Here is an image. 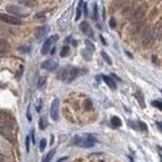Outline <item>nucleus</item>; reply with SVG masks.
<instances>
[{
    "mask_svg": "<svg viewBox=\"0 0 162 162\" xmlns=\"http://www.w3.org/2000/svg\"><path fill=\"white\" fill-rule=\"evenodd\" d=\"M80 75V70L77 67H74V66H67V67H64L61 69L59 71V79L65 81V82H71L74 81L77 76Z\"/></svg>",
    "mask_w": 162,
    "mask_h": 162,
    "instance_id": "f03ea898",
    "label": "nucleus"
},
{
    "mask_svg": "<svg viewBox=\"0 0 162 162\" xmlns=\"http://www.w3.org/2000/svg\"><path fill=\"white\" fill-rule=\"evenodd\" d=\"M71 144L79 147H84V149H89V147H92L96 144V137L91 133H86L84 136H74Z\"/></svg>",
    "mask_w": 162,
    "mask_h": 162,
    "instance_id": "f257e3e1",
    "label": "nucleus"
},
{
    "mask_svg": "<svg viewBox=\"0 0 162 162\" xmlns=\"http://www.w3.org/2000/svg\"><path fill=\"white\" fill-rule=\"evenodd\" d=\"M152 106L157 107L158 110H161V111H162V101H158V100H155V101H152Z\"/></svg>",
    "mask_w": 162,
    "mask_h": 162,
    "instance_id": "393cba45",
    "label": "nucleus"
},
{
    "mask_svg": "<svg viewBox=\"0 0 162 162\" xmlns=\"http://www.w3.org/2000/svg\"><path fill=\"white\" fill-rule=\"evenodd\" d=\"M58 40H59V35H53V36L47 38L46 41L44 43V45H43V47H41V54H43V55H46V54L50 53L51 47L54 46V44H55Z\"/></svg>",
    "mask_w": 162,
    "mask_h": 162,
    "instance_id": "20e7f679",
    "label": "nucleus"
},
{
    "mask_svg": "<svg viewBox=\"0 0 162 162\" xmlns=\"http://www.w3.org/2000/svg\"><path fill=\"white\" fill-rule=\"evenodd\" d=\"M41 67L47 70V71H54V70L58 67V62L54 61V60H46L41 64Z\"/></svg>",
    "mask_w": 162,
    "mask_h": 162,
    "instance_id": "1a4fd4ad",
    "label": "nucleus"
},
{
    "mask_svg": "<svg viewBox=\"0 0 162 162\" xmlns=\"http://www.w3.org/2000/svg\"><path fill=\"white\" fill-rule=\"evenodd\" d=\"M47 33V27L46 26H41L39 29H36V33H35V38L36 39H43Z\"/></svg>",
    "mask_w": 162,
    "mask_h": 162,
    "instance_id": "f8f14e48",
    "label": "nucleus"
},
{
    "mask_svg": "<svg viewBox=\"0 0 162 162\" xmlns=\"http://www.w3.org/2000/svg\"><path fill=\"white\" fill-rule=\"evenodd\" d=\"M101 56H102V59H104L105 61H106L109 65H112V60L110 59V56H109L106 53H105V51H101Z\"/></svg>",
    "mask_w": 162,
    "mask_h": 162,
    "instance_id": "412c9836",
    "label": "nucleus"
},
{
    "mask_svg": "<svg viewBox=\"0 0 162 162\" xmlns=\"http://www.w3.org/2000/svg\"><path fill=\"white\" fill-rule=\"evenodd\" d=\"M54 155H55V150H51L50 152H49L46 156L43 158V162H50L51 161V158L54 157Z\"/></svg>",
    "mask_w": 162,
    "mask_h": 162,
    "instance_id": "a211bd4d",
    "label": "nucleus"
},
{
    "mask_svg": "<svg viewBox=\"0 0 162 162\" xmlns=\"http://www.w3.org/2000/svg\"><path fill=\"white\" fill-rule=\"evenodd\" d=\"M153 38H155V30H153V27H149V29H146V31L144 33V36H142L144 45L150 44L151 41L153 40Z\"/></svg>",
    "mask_w": 162,
    "mask_h": 162,
    "instance_id": "6e6552de",
    "label": "nucleus"
},
{
    "mask_svg": "<svg viewBox=\"0 0 162 162\" xmlns=\"http://www.w3.org/2000/svg\"><path fill=\"white\" fill-rule=\"evenodd\" d=\"M69 53H70V47L66 45V46H64L61 49V51H60V56L61 58H65V56H67L69 55Z\"/></svg>",
    "mask_w": 162,
    "mask_h": 162,
    "instance_id": "6ab92c4d",
    "label": "nucleus"
},
{
    "mask_svg": "<svg viewBox=\"0 0 162 162\" xmlns=\"http://www.w3.org/2000/svg\"><path fill=\"white\" fill-rule=\"evenodd\" d=\"M31 140H33V142H35V140H34V131H31Z\"/></svg>",
    "mask_w": 162,
    "mask_h": 162,
    "instance_id": "4c0bfd02",
    "label": "nucleus"
},
{
    "mask_svg": "<svg viewBox=\"0 0 162 162\" xmlns=\"http://www.w3.org/2000/svg\"><path fill=\"white\" fill-rule=\"evenodd\" d=\"M18 1L25 6H29V8H33V6L38 4V0H18Z\"/></svg>",
    "mask_w": 162,
    "mask_h": 162,
    "instance_id": "4468645a",
    "label": "nucleus"
},
{
    "mask_svg": "<svg viewBox=\"0 0 162 162\" xmlns=\"http://www.w3.org/2000/svg\"><path fill=\"white\" fill-rule=\"evenodd\" d=\"M100 162H104V161H100Z\"/></svg>",
    "mask_w": 162,
    "mask_h": 162,
    "instance_id": "ea45409f",
    "label": "nucleus"
},
{
    "mask_svg": "<svg viewBox=\"0 0 162 162\" xmlns=\"http://www.w3.org/2000/svg\"><path fill=\"white\" fill-rule=\"evenodd\" d=\"M59 105H60L59 98H54L51 102V109H50V116L54 121L59 120Z\"/></svg>",
    "mask_w": 162,
    "mask_h": 162,
    "instance_id": "0eeeda50",
    "label": "nucleus"
},
{
    "mask_svg": "<svg viewBox=\"0 0 162 162\" xmlns=\"http://www.w3.org/2000/svg\"><path fill=\"white\" fill-rule=\"evenodd\" d=\"M111 125H112V127H121L122 121L120 120V117L114 116V117H111Z\"/></svg>",
    "mask_w": 162,
    "mask_h": 162,
    "instance_id": "2eb2a0df",
    "label": "nucleus"
},
{
    "mask_svg": "<svg viewBox=\"0 0 162 162\" xmlns=\"http://www.w3.org/2000/svg\"><path fill=\"white\" fill-rule=\"evenodd\" d=\"M45 84H46V77L45 76H41L40 79H39V81H38V87L39 89H43Z\"/></svg>",
    "mask_w": 162,
    "mask_h": 162,
    "instance_id": "aec40b11",
    "label": "nucleus"
},
{
    "mask_svg": "<svg viewBox=\"0 0 162 162\" xmlns=\"http://www.w3.org/2000/svg\"><path fill=\"white\" fill-rule=\"evenodd\" d=\"M82 6H84L82 0H79V5H77V9H76V16H75V19H76V20H79V19H80V16H81V9H82Z\"/></svg>",
    "mask_w": 162,
    "mask_h": 162,
    "instance_id": "f3484780",
    "label": "nucleus"
},
{
    "mask_svg": "<svg viewBox=\"0 0 162 162\" xmlns=\"http://www.w3.org/2000/svg\"><path fill=\"white\" fill-rule=\"evenodd\" d=\"M110 26H111V27H115V26H116V20H115V19H111V20H110Z\"/></svg>",
    "mask_w": 162,
    "mask_h": 162,
    "instance_id": "473e14b6",
    "label": "nucleus"
},
{
    "mask_svg": "<svg viewBox=\"0 0 162 162\" xmlns=\"http://www.w3.org/2000/svg\"><path fill=\"white\" fill-rule=\"evenodd\" d=\"M85 44H86V49H87L89 51H91V53H94V51H95V46H94V44L91 43L90 40H86V41H85Z\"/></svg>",
    "mask_w": 162,
    "mask_h": 162,
    "instance_id": "4be33fe9",
    "label": "nucleus"
},
{
    "mask_svg": "<svg viewBox=\"0 0 162 162\" xmlns=\"http://www.w3.org/2000/svg\"><path fill=\"white\" fill-rule=\"evenodd\" d=\"M102 79H104V81L106 82V85H107L111 90H116V82L114 81V79H112V77H110V76H102Z\"/></svg>",
    "mask_w": 162,
    "mask_h": 162,
    "instance_id": "9b49d317",
    "label": "nucleus"
},
{
    "mask_svg": "<svg viewBox=\"0 0 162 162\" xmlns=\"http://www.w3.org/2000/svg\"><path fill=\"white\" fill-rule=\"evenodd\" d=\"M161 92H162V90H161Z\"/></svg>",
    "mask_w": 162,
    "mask_h": 162,
    "instance_id": "a19ab883",
    "label": "nucleus"
},
{
    "mask_svg": "<svg viewBox=\"0 0 162 162\" xmlns=\"http://www.w3.org/2000/svg\"><path fill=\"white\" fill-rule=\"evenodd\" d=\"M157 124V126H158V129H160V131L162 132V122H156Z\"/></svg>",
    "mask_w": 162,
    "mask_h": 162,
    "instance_id": "e433bc0d",
    "label": "nucleus"
},
{
    "mask_svg": "<svg viewBox=\"0 0 162 162\" xmlns=\"http://www.w3.org/2000/svg\"><path fill=\"white\" fill-rule=\"evenodd\" d=\"M84 13H85V14H84L85 16L89 15V9H87V4L86 3H84Z\"/></svg>",
    "mask_w": 162,
    "mask_h": 162,
    "instance_id": "7c9ffc66",
    "label": "nucleus"
},
{
    "mask_svg": "<svg viewBox=\"0 0 162 162\" xmlns=\"http://www.w3.org/2000/svg\"><path fill=\"white\" fill-rule=\"evenodd\" d=\"M129 125H130V126H131V127H132V129H135V130H136V129H137V126H136V125H135V124H133V122H132V121H129Z\"/></svg>",
    "mask_w": 162,
    "mask_h": 162,
    "instance_id": "72a5a7b5",
    "label": "nucleus"
},
{
    "mask_svg": "<svg viewBox=\"0 0 162 162\" xmlns=\"http://www.w3.org/2000/svg\"><path fill=\"white\" fill-rule=\"evenodd\" d=\"M85 109H86V110H91V109H92V104H91L90 100H86V101H85Z\"/></svg>",
    "mask_w": 162,
    "mask_h": 162,
    "instance_id": "c85d7f7f",
    "label": "nucleus"
},
{
    "mask_svg": "<svg viewBox=\"0 0 162 162\" xmlns=\"http://www.w3.org/2000/svg\"><path fill=\"white\" fill-rule=\"evenodd\" d=\"M45 147H46V140L45 138H43L40 141V146H39V149H40V151H44L45 150Z\"/></svg>",
    "mask_w": 162,
    "mask_h": 162,
    "instance_id": "a878e982",
    "label": "nucleus"
},
{
    "mask_svg": "<svg viewBox=\"0 0 162 162\" xmlns=\"http://www.w3.org/2000/svg\"><path fill=\"white\" fill-rule=\"evenodd\" d=\"M5 49H6V50H9V45H8V43H5V40L3 39L1 40V54L3 55L5 54Z\"/></svg>",
    "mask_w": 162,
    "mask_h": 162,
    "instance_id": "5701e85b",
    "label": "nucleus"
},
{
    "mask_svg": "<svg viewBox=\"0 0 162 162\" xmlns=\"http://www.w3.org/2000/svg\"><path fill=\"white\" fill-rule=\"evenodd\" d=\"M135 97H136V100L138 101L140 104V106L145 109L146 107V105H145V98H144V94L141 92V91H137V92H135Z\"/></svg>",
    "mask_w": 162,
    "mask_h": 162,
    "instance_id": "ddd939ff",
    "label": "nucleus"
},
{
    "mask_svg": "<svg viewBox=\"0 0 162 162\" xmlns=\"http://www.w3.org/2000/svg\"><path fill=\"white\" fill-rule=\"evenodd\" d=\"M80 30H81L84 34H86L87 36H90V38H94L92 29H91V27H90V25H89L86 21H82V23L80 24Z\"/></svg>",
    "mask_w": 162,
    "mask_h": 162,
    "instance_id": "9d476101",
    "label": "nucleus"
},
{
    "mask_svg": "<svg viewBox=\"0 0 162 162\" xmlns=\"http://www.w3.org/2000/svg\"><path fill=\"white\" fill-rule=\"evenodd\" d=\"M81 54H82V56H84V58H85L86 60H90V59H91V54H92V53L89 51L87 49H86V50H82Z\"/></svg>",
    "mask_w": 162,
    "mask_h": 162,
    "instance_id": "b1692460",
    "label": "nucleus"
},
{
    "mask_svg": "<svg viewBox=\"0 0 162 162\" xmlns=\"http://www.w3.org/2000/svg\"><path fill=\"white\" fill-rule=\"evenodd\" d=\"M158 39H162V24H161V27L158 30Z\"/></svg>",
    "mask_w": 162,
    "mask_h": 162,
    "instance_id": "c9c22d12",
    "label": "nucleus"
},
{
    "mask_svg": "<svg viewBox=\"0 0 162 162\" xmlns=\"http://www.w3.org/2000/svg\"><path fill=\"white\" fill-rule=\"evenodd\" d=\"M20 51H26V53H29L30 51V46H21V47H20Z\"/></svg>",
    "mask_w": 162,
    "mask_h": 162,
    "instance_id": "2f4dec72",
    "label": "nucleus"
},
{
    "mask_svg": "<svg viewBox=\"0 0 162 162\" xmlns=\"http://www.w3.org/2000/svg\"><path fill=\"white\" fill-rule=\"evenodd\" d=\"M101 38V41H102V43H104V45H106V41H105V39L102 38V36H100Z\"/></svg>",
    "mask_w": 162,
    "mask_h": 162,
    "instance_id": "58836bf2",
    "label": "nucleus"
},
{
    "mask_svg": "<svg viewBox=\"0 0 162 162\" xmlns=\"http://www.w3.org/2000/svg\"><path fill=\"white\" fill-rule=\"evenodd\" d=\"M138 126H140V130H141V131H147V126H146L145 122L138 121Z\"/></svg>",
    "mask_w": 162,
    "mask_h": 162,
    "instance_id": "cd10ccee",
    "label": "nucleus"
},
{
    "mask_svg": "<svg viewBox=\"0 0 162 162\" xmlns=\"http://www.w3.org/2000/svg\"><path fill=\"white\" fill-rule=\"evenodd\" d=\"M6 11L14 16H18V18L19 16H27V13L18 5H8L6 6Z\"/></svg>",
    "mask_w": 162,
    "mask_h": 162,
    "instance_id": "39448f33",
    "label": "nucleus"
},
{
    "mask_svg": "<svg viewBox=\"0 0 162 162\" xmlns=\"http://www.w3.org/2000/svg\"><path fill=\"white\" fill-rule=\"evenodd\" d=\"M0 18H1L3 23L10 24V25H21L23 24L21 19H19L18 16H14V15H9V14H1Z\"/></svg>",
    "mask_w": 162,
    "mask_h": 162,
    "instance_id": "423d86ee",
    "label": "nucleus"
},
{
    "mask_svg": "<svg viewBox=\"0 0 162 162\" xmlns=\"http://www.w3.org/2000/svg\"><path fill=\"white\" fill-rule=\"evenodd\" d=\"M67 160V156H64V157H61V158H59L58 161H56V162H64V161H66Z\"/></svg>",
    "mask_w": 162,
    "mask_h": 162,
    "instance_id": "f704fd0d",
    "label": "nucleus"
},
{
    "mask_svg": "<svg viewBox=\"0 0 162 162\" xmlns=\"http://www.w3.org/2000/svg\"><path fill=\"white\" fill-rule=\"evenodd\" d=\"M146 10H147V6H146V5H141V6H138V8H137L135 11H133V14L131 15V23H132L133 25L140 24L141 20H142L144 16H145Z\"/></svg>",
    "mask_w": 162,
    "mask_h": 162,
    "instance_id": "7ed1b4c3",
    "label": "nucleus"
},
{
    "mask_svg": "<svg viewBox=\"0 0 162 162\" xmlns=\"http://www.w3.org/2000/svg\"><path fill=\"white\" fill-rule=\"evenodd\" d=\"M46 126H47V120L45 116H41L40 117V121H39V127L41 130H45L46 129Z\"/></svg>",
    "mask_w": 162,
    "mask_h": 162,
    "instance_id": "dca6fc26",
    "label": "nucleus"
},
{
    "mask_svg": "<svg viewBox=\"0 0 162 162\" xmlns=\"http://www.w3.org/2000/svg\"><path fill=\"white\" fill-rule=\"evenodd\" d=\"M25 146H26V151H29L30 150V137H27L26 136V140H25Z\"/></svg>",
    "mask_w": 162,
    "mask_h": 162,
    "instance_id": "c756f323",
    "label": "nucleus"
},
{
    "mask_svg": "<svg viewBox=\"0 0 162 162\" xmlns=\"http://www.w3.org/2000/svg\"><path fill=\"white\" fill-rule=\"evenodd\" d=\"M98 19V9H97V4L95 3L94 5V20H97Z\"/></svg>",
    "mask_w": 162,
    "mask_h": 162,
    "instance_id": "bb28decb",
    "label": "nucleus"
}]
</instances>
